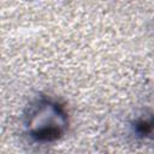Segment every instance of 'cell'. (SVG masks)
Returning a JSON list of instances; mask_svg holds the SVG:
<instances>
[{"label":"cell","mask_w":154,"mask_h":154,"mask_svg":"<svg viewBox=\"0 0 154 154\" xmlns=\"http://www.w3.org/2000/svg\"><path fill=\"white\" fill-rule=\"evenodd\" d=\"M24 129L37 143H52L60 140L69 126V117L63 105L49 97L32 101L24 113Z\"/></svg>","instance_id":"cell-1"},{"label":"cell","mask_w":154,"mask_h":154,"mask_svg":"<svg viewBox=\"0 0 154 154\" xmlns=\"http://www.w3.org/2000/svg\"><path fill=\"white\" fill-rule=\"evenodd\" d=\"M132 130L138 138L154 141V114L143 116L136 119Z\"/></svg>","instance_id":"cell-2"}]
</instances>
